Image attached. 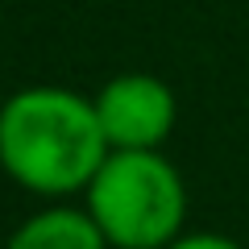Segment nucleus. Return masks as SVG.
Here are the masks:
<instances>
[{"mask_svg": "<svg viewBox=\"0 0 249 249\" xmlns=\"http://www.w3.org/2000/svg\"><path fill=\"white\" fill-rule=\"evenodd\" d=\"M112 145L96 100L67 88H25L0 112V162L34 196L88 191Z\"/></svg>", "mask_w": 249, "mask_h": 249, "instance_id": "1", "label": "nucleus"}, {"mask_svg": "<svg viewBox=\"0 0 249 249\" xmlns=\"http://www.w3.org/2000/svg\"><path fill=\"white\" fill-rule=\"evenodd\" d=\"M83 196L112 249H166L183 237L187 187L158 150H112Z\"/></svg>", "mask_w": 249, "mask_h": 249, "instance_id": "2", "label": "nucleus"}, {"mask_svg": "<svg viewBox=\"0 0 249 249\" xmlns=\"http://www.w3.org/2000/svg\"><path fill=\"white\" fill-rule=\"evenodd\" d=\"M96 112L112 150H158L175 129V91L145 71L112 75L96 96Z\"/></svg>", "mask_w": 249, "mask_h": 249, "instance_id": "3", "label": "nucleus"}, {"mask_svg": "<svg viewBox=\"0 0 249 249\" xmlns=\"http://www.w3.org/2000/svg\"><path fill=\"white\" fill-rule=\"evenodd\" d=\"M9 249H108L88 208H46L13 232Z\"/></svg>", "mask_w": 249, "mask_h": 249, "instance_id": "4", "label": "nucleus"}, {"mask_svg": "<svg viewBox=\"0 0 249 249\" xmlns=\"http://www.w3.org/2000/svg\"><path fill=\"white\" fill-rule=\"evenodd\" d=\"M166 249H241V245L224 232H187V237L170 241Z\"/></svg>", "mask_w": 249, "mask_h": 249, "instance_id": "5", "label": "nucleus"}]
</instances>
